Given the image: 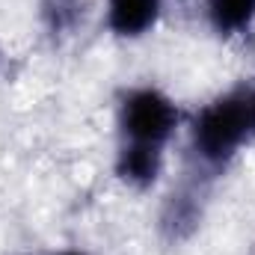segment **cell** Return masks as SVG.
Wrapping results in <instances>:
<instances>
[{
    "instance_id": "obj_5",
    "label": "cell",
    "mask_w": 255,
    "mask_h": 255,
    "mask_svg": "<svg viewBox=\"0 0 255 255\" xmlns=\"http://www.w3.org/2000/svg\"><path fill=\"white\" fill-rule=\"evenodd\" d=\"M208 12L220 33H238L255 18V0H208Z\"/></svg>"
},
{
    "instance_id": "obj_6",
    "label": "cell",
    "mask_w": 255,
    "mask_h": 255,
    "mask_svg": "<svg viewBox=\"0 0 255 255\" xmlns=\"http://www.w3.org/2000/svg\"><path fill=\"white\" fill-rule=\"evenodd\" d=\"M63 255H80V253H63Z\"/></svg>"
},
{
    "instance_id": "obj_4",
    "label": "cell",
    "mask_w": 255,
    "mask_h": 255,
    "mask_svg": "<svg viewBox=\"0 0 255 255\" xmlns=\"http://www.w3.org/2000/svg\"><path fill=\"white\" fill-rule=\"evenodd\" d=\"M160 169V151L154 145L128 142L119 154V175L130 184H151Z\"/></svg>"
},
{
    "instance_id": "obj_2",
    "label": "cell",
    "mask_w": 255,
    "mask_h": 255,
    "mask_svg": "<svg viewBox=\"0 0 255 255\" xmlns=\"http://www.w3.org/2000/svg\"><path fill=\"white\" fill-rule=\"evenodd\" d=\"M175 125H178V110L157 89H136L128 95L122 107V128L128 142L160 148L172 136Z\"/></svg>"
},
{
    "instance_id": "obj_3",
    "label": "cell",
    "mask_w": 255,
    "mask_h": 255,
    "mask_svg": "<svg viewBox=\"0 0 255 255\" xmlns=\"http://www.w3.org/2000/svg\"><path fill=\"white\" fill-rule=\"evenodd\" d=\"M160 12V0H110V30L119 36H142Z\"/></svg>"
},
{
    "instance_id": "obj_1",
    "label": "cell",
    "mask_w": 255,
    "mask_h": 255,
    "mask_svg": "<svg viewBox=\"0 0 255 255\" xmlns=\"http://www.w3.org/2000/svg\"><path fill=\"white\" fill-rule=\"evenodd\" d=\"M255 133V86H241L208 104L193 128L196 148L205 160L232 157Z\"/></svg>"
}]
</instances>
